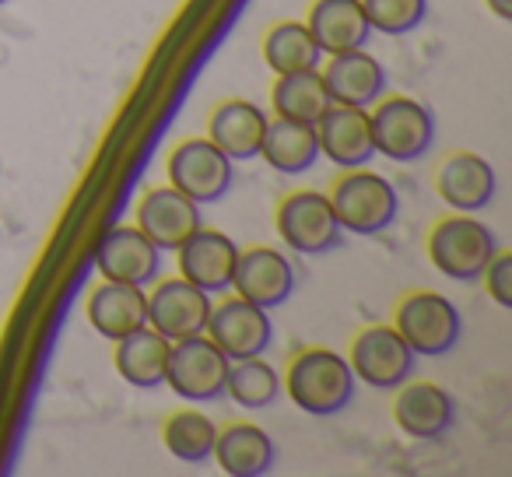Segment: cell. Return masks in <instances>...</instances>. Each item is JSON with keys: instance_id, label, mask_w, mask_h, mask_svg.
Instances as JSON below:
<instances>
[{"instance_id": "cell-2", "label": "cell", "mask_w": 512, "mask_h": 477, "mask_svg": "<svg viewBox=\"0 0 512 477\" xmlns=\"http://www.w3.org/2000/svg\"><path fill=\"white\" fill-rule=\"evenodd\" d=\"M498 253V235L470 214L442 218L428 235V260L449 281H477Z\"/></svg>"}, {"instance_id": "cell-28", "label": "cell", "mask_w": 512, "mask_h": 477, "mask_svg": "<svg viewBox=\"0 0 512 477\" xmlns=\"http://www.w3.org/2000/svg\"><path fill=\"white\" fill-rule=\"evenodd\" d=\"M281 376L274 365H267L264 358H242V362L228 365V379H225V393L246 411H264V407L278 404L281 397Z\"/></svg>"}, {"instance_id": "cell-10", "label": "cell", "mask_w": 512, "mask_h": 477, "mask_svg": "<svg viewBox=\"0 0 512 477\" xmlns=\"http://www.w3.org/2000/svg\"><path fill=\"white\" fill-rule=\"evenodd\" d=\"M204 334L218 344L228 362H242V358H256L271 348L274 323L267 316V309L235 295V299H225L221 306H211Z\"/></svg>"}, {"instance_id": "cell-12", "label": "cell", "mask_w": 512, "mask_h": 477, "mask_svg": "<svg viewBox=\"0 0 512 477\" xmlns=\"http://www.w3.org/2000/svg\"><path fill=\"white\" fill-rule=\"evenodd\" d=\"M232 292L271 313V309L285 306L292 299L295 271L285 253L271 250V246H253V250L239 253V264H235L232 274Z\"/></svg>"}, {"instance_id": "cell-21", "label": "cell", "mask_w": 512, "mask_h": 477, "mask_svg": "<svg viewBox=\"0 0 512 477\" xmlns=\"http://www.w3.org/2000/svg\"><path fill=\"white\" fill-rule=\"evenodd\" d=\"M306 29L323 50V57L365 50L372 39V25L362 11V0H316Z\"/></svg>"}, {"instance_id": "cell-7", "label": "cell", "mask_w": 512, "mask_h": 477, "mask_svg": "<svg viewBox=\"0 0 512 477\" xmlns=\"http://www.w3.org/2000/svg\"><path fill=\"white\" fill-rule=\"evenodd\" d=\"M278 235L302 257H323L344 243V228L327 193H288L278 207Z\"/></svg>"}, {"instance_id": "cell-27", "label": "cell", "mask_w": 512, "mask_h": 477, "mask_svg": "<svg viewBox=\"0 0 512 477\" xmlns=\"http://www.w3.org/2000/svg\"><path fill=\"white\" fill-rule=\"evenodd\" d=\"M264 60L274 74H299L316 71L323 64V50L302 22H281L267 32L264 39Z\"/></svg>"}, {"instance_id": "cell-25", "label": "cell", "mask_w": 512, "mask_h": 477, "mask_svg": "<svg viewBox=\"0 0 512 477\" xmlns=\"http://www.w3.org/2000/svg\"><path fill=\"white\" fill-rule=\"evenodd\" d=\"M260 158L281 176H299L309 172L320 158V141H316L313 123L299 120H267V134L260 144Z\"/></svg>"}, {"instance_id": "cell-4", "label": "cell", "mask_w": 512, "mask_h": 477, "mask_svg": "<svg viewBox=\"0 0 512 477\" xmlns=\"http://www.w3.org/2000/svg\"><path fill=\"white\" fill-rule=\"evenodd\" d=\"M330 204L344 232L355 235H379L397 221L400 200L390 179L365 169H348V176L334 186Z\"/></svg>"}, {"instance_id": "cell-33", "label": "cell", "mask_w": 512, "mask_h": 477, "mask_svg": "<svg viewBox=\"0 0 512 477\" xmlns=\"http://www.w3.org/2000/svg\"><path fill=\"white\" fill-rule=\"evenodd\" d=\"M4 4H8V0H0V8H4Z\"/></svg>"}, {"instance_id": "cell-26", "label": "cell", "mask_w": 512, "mask_h": 477, "mask_svg": "<svg viewBox=\"0 0 512 477\" xmlns=\"http://www.w3.org/2000/svg\"><path fill=\"white\" fill-rule=\"evenodd\" d=\"M271 102L281 120L313 123V127H316V120L334 106L327 95V85H323V78H320V67H316V71H299V74H278Z\"/></svg>"}, {"instance_id": "cell-29", "label": "cell", "mask_w": 512, "mask_h": 477, "mask_svg": "<svg viewBox=\"0 0 512 477\" xmlns=\"http://www.w3.org/2000/svg\"><path fill=\"white\" fill-rule=\"evenodd\" d=\"M162 439H165V449H169L176 460L197 467V463L211 460L218 428H214V421L200 411H176L169 421H165Z\"/></svg>"}, {"instance_id": "cell-17", "label": "cell", "mask_w": 512, "mask_h": 477, "mask_svg": "<svg viewBox=\"0 0 512 477\" xmlns=\"http://www.w3.org/2000/svg\"><path fill=\"white\" fill-rule=\"evenodd\" d=\"M327 95L334 106H355V109H372L386 92V71L372 53L365 50H348L334 53L330 64L320 71Z\"/></svg>"}, {"instance_id": "cell-9", "label": "cell", "mask_w": 512, "mask_h": 477, "mask_svg": "<svg viewBox=\"0 0 512 477\" xmlns=\"http://www.w3.org/2000/svg\"><path fill=\"white\" fill-rule=\"evenodd\" d=\"M351 372L372 390H397L411 379L414 351L397 334V327H365L351 341Z\"/></svg>"}, {"instance_id": "cell-3", "label": "cell", "mask_w": 512, "mask_h": 477, "mask_svg": "<svg viewBox=\"0 0 512 477\" xmlns=\"http://www.w3.org/2000/svg\"><path fill=\"white\" fill-rule=\"evenodd\" d=\"M372 123V141H376V155L390 158V162H418L435 141V116L428 106L407 95H393V99H379L369 113Z\"/></svg>"}, {"instance_id": "cell-22", "label": "cell", "mask_w": 512, "mask_h": 477, "mask_svg": "<svg viewBox=\"0 0 512 477\" xmlns=\"http://www.w3.org/2000/svg\"><path fill=\"white\" fill-rule=\"evenodd\" d=\"M267 134V113L246 99L221 102L207 120V141H214L232 162H249L260 155Z\"/></svg>"}, {"instance_id": "cell-24", "label": "cell", "mask_w": 512, "mask_h": 477, "mask_svg": "<svg viewBox=\"0 0 512 477\" xmlns=\"http://www.w3.org/2000/svg\"><path fill=\"white\" fill-rule=\"evenodd\" d=\"M113 344H116L113 362L123 383L137 386V390H155V386L165 383V365H169L172 341H165L158 330L141 327Z\"/></svg>"}, {"instance_id": "cell-1", "label": "cell", "mask_w": 512, "mask_h": 477, "mask_svg": "<svg viewBox=\"0 0 512 477\" xmlns=\"http://www.w3.org/2000/svg\"><path fill=\"white\" fill-rule=\"evenodd\" d=\"M288 397L313 418L341 414L355 400V372L344 355L330 348H309L288 365Z\"/></svg>"}, {"instance_id": "cell-16", "label": "cell", "mask_w": 512, "mask_h": 477, "mask_svg": "<svg viewBox=\"0 0 512 477\" xmlns=\"http://www.w3.org/2000/svg\"><path fill=\"white\" fill-rule=\"evenodd\" d=\"M176 253H179V274L190 285H197L200 292L214 295L232 288V274L235 264H239V246L225 232H214V228L200 225Z\"/></svg>"}, {"instance_id": "cell-11", "label": "cell", "mask_w": 512, "mask_h": 477, "mask_svg": "<svg viewBox=\"0 0 512 477\" xmlns=\"http://www.w3.org/2000/svg\"><path fill=\"white\" fill-rule=\"evenodd\" d=\"M95 264L106 281H127V285H155L162 274V250L151 243L141 228L116 225L102 235Z\"/></svg>"}, {"instance_id": "cell-31", "label": "cell", "mask_w": 512, "mask_h": 477, "mask_svg": "<svg viewBox=\"0 0 512 477\" xmlns=\"http://www.w3.org/2000/svg\"><path fill=\"white\" fill-rule=\"evenodd\" d=\"M484 285H488V295L498 302L502 309H512V257L498 250L491 257V264L484 267Z\"/></svg>"}, {"instance_id": "cell-13", "label": "cell", "mask_w": 512, "mask_h": 477, "mask_svg": "<svg viewBox=\"0 0 512 477\" xmlns=\"http://www.w3.org/2000/svg\"><path fill=\"white\" fill-rule=\"evenodd\" d=\"M207 316H211V295L200 292L186 278L162 281L148 295V327L158 330L165 341H183V337L204 334Z\"/></svg>"}, {"instance_id": "cell-15", "label": "cell", "mask_w": 512, "mask_h": 477, "mask_svg": "<svg viewBox=\"0 0 512 477\" xmlns=\"http://www.w3.org/2000/svg\"><path fill=\"white\" fill-rule=\"evenodd\" d=\"M316 141H320V155H327L337 169H365L376 158L369 109L330 106L316 120Z\"/></svg>"}, {"instance_id": "cell-18", "label": "cell", "mask_w": 512, "mask_h": 477, "mask_svg": "<svg viewBox=\"0 0 512 477\" xmlns=\"http://www.w3.org/2000/svg\"><path fill=\"white\" fill-rule=\"evenodd\" d=\"M397 400H393V421L404 435L411 439H446L456 425V404L442 386L435 383H411L397 386Z\"/></svg>"}, {"instance_id": "cell-19", "label": "cell", "mask_w": 512, "mask_h": 477, "mask_svg": "<svg viewBox=\"0 0 512 477\" xmlns=\"http://www.w3.org/2000/svg\"><path fill=\"white\" fill-rule=\"evenodd\" d=\"M435 186H439V197L446 200L449 207H456V214H474L484 211V207L495 200L498 179L491 162H484L474 151H456L442 162L439 176H435Z\"/></svg>"}, {"instance_id": "cell-20", "label": "cell", "mask_w": 512, "mask_h": 477, "mask_svg": "<svg viewBox=\"0 0 512 477\" xmlns=\"http://www.w3.org/2000/svg\"><path fill=\"white\" fill-rule=\"evenodd\" d=\"M88 323L106 341H120L148 327V292L127 281H102L88 299Z\"/></svg>"}, {"instance_id": "cell-8", "label": "cell", "mask_w": 512, "mask_h": 477, "mask_svg": "<svg viewBox=\"0 0 512 477\" xmlns=\"http://www.w3.org/2000/svg\"><path fill=\"white\" fill-rule=\"evenodd\" d=\"M232 158L207 137H193L183 141L169 155V186L186 193L190 200L204 204H218L228 190H232Z\"/></svg>"}, {"instance_id": "cell-23", "label": "cell", "mask_w": 512, "mask_h": 477, "mask_svg": "<svg viewBox=\"0 0 512 477\" xmlns=\"http://www.w3.org/2000/svg\"><path fill=\"white\" fill-rule=\"evenodd\" d=\"M211 460H218V467L232 477H260L274 470L278 449H274V439L264 428L232 425L225 432H218Z\"/></svg>"}, {"instance_id": "cell-30", "label": "cell", "mask_w": 512, "mask_h": 477, "mask_svg": "<svg viewBox=\"0 0 512 477\" xmlns=\"http://www.w3.org/2000/svg\"><path fill=\"white\" fill-rule=\"evenodd\" d=\"M362 11L369 18L372 32L383 36H407L428 15V0H362Z\"/></svg>"}, {"instance_id": "cell-32", "label": "cell", "mask_w": 512, "mask_h": 477, "mask_svg": "<svg viewBox=\"0 0 512 477\" xmlns=\"http://www.w3.org/2000/svg\"><path fill=\"white\" fill-rule=\"evenodd\" d=\"M484 4H488L502 22H512V0H484Z\"/></svg>"}, {"instance_id": "cell-5", "label": "cell", "mask_w": 512, "mask_h": 477, "mask_svg": "<svg viewBox=\"0 0 512 477\" xmlns=\"http://www.w3.org/2000/svg\"><path fill=\"white\" fill-rule=\"evenodd\" d=\"M393 327H397V334L404 337L414 355H425V358L449 355V351L460 344V334H463L460 309H456L446 295H435V292L407 295L397 306Z\"/></svg>"}, {"instance_id": "cell-6", "label": "cell", "mask_w": 512, "mask_h": 477, "mask_svg": "<svg viewBox=\"0 0 512 477\" xmlns=\"http://www.w3.org/2000/svg\"><path fill=\"white\" fill-rule=\"evenodd\" d=\"M228 358L207 334L183 337L172 341L169 365H165V383L172 393L190 404H211V400L225 397V379H228Z\"/></svg>"}, {"instance_id": "cell-14", "label": "cell", "mask_w": 512, "mask_h": 477, "mask_svg": "<svg viewBox=\"0 0 512 477\" xmlns=\"http://www.w3.org/2000/svg\"><path fill=\"white\" fill-rule=\"evenodd\" d=\"M137 228L162 253H176L200 228V204L179 193L176 186H158L137 207Z\"/></svg>"}]
</instances>
